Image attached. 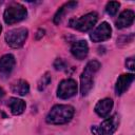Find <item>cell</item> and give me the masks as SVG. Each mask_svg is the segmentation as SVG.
Masks as SVG:
<instances>
[{
    "label": "cell",
    "mask_w": 135,
    "mask_h": 135,
    "mask_svg": "<svg viewBox=\"0 0 135 135\" xmlns=\"http://www.w3.org/2000/svg\"><path fill=\"white\" fill-rule=\"evenodd\" d=\"M54 66L56 70H62L64 68V62L61 59H56V61L54 62Z\"/></svg>",
    "instance_id": "20"
},
{
    "label": "cell",
    "mask_w": 135,
    "mask_h": 135,
    "mask_svg": "<svg viewBox=\"0 0 135 135\" xmlns=\"http://www.w3.org/2000/svg\"><path fill=\"white\" fill-rule=\"evenodd\" d=\"M50 82H51V74L50 73H45V74H43L42 76H41V78L39 79V81H38V90L39 91H43L49 84H50Z\"/></svg>",
    "instance_id": "18"
},
{
    "label": "cell",
    "mask_w": 135,
    "mask_h": 135,
    "mask_svg": "<svg viewBox=\"0 0 135 135\" xmlns=\"http://www.w3.org/2000/svg\"><path fill=\"white\" fill-rule=\"evenodd\" d=\"M97 20H98V14L96 12H91L81 16L80 18L72 19L70 21V26L80 32H88L94 27Z\"/></svg>",
    "instance_id": "4"
},
{
    "label": "cell",
    "mask_w": 135,
    "mask_h": 135,
    "mask_svg": "<svg viewBox=\"0 0 135 135\" xmlns=\"http://www.w3.org/2000/svg\"><path fill=\"white\" fill-rule=\"evenodd\" d=\"M75 110L70 104H56L54 105L45 117V121L50 124H64L71 121Z\"/></svg>",
    "instance_id": "1"
},
{
    "label": "cell",
    "mask_w": 135,
    "mask_h": 135,
    "mask_svg": "<svg viewBox=\"0 0 135 135\" xmlns=\"http://www.w3.org/2000/svg\"><path fill=\"white\" fill-rule=\"evenodd\" d=\"M71 53L72 55L78 59V60H83L88 54H89V45L86 43L85 40H78V41H75L73 44H72V47H71Z\"/></svg>",
    "instance_id": "9"
},
{
    "label": "cell",
    "mask_w": 135,
    "mask_h": 135,
    "mask_svg": "<svg viewBox=\"0 0 135 135\" xmlns=\"http://www.w3.org/2000/svg\"><path fill=\"white\" fill-rule=\"evenodd\" d=\"M8 108L11 109V112L12 114L14 115H20L24 112L25 110V102L20 99V98H17V97H12L8 99V103H7Z\"/></svg>",
    "instance_id": "15"
},
{
    "label": "cell",
    "mask_w": 135,
    "mask_h": 135,
    "mask_svg": "<svg viewBox=\"0 0 135 135\" xmlns=\"http://www.w3.org/2000/svg\"><path fill=\"white\" fill-rule=\"evenodd\" d=\"M77 2L76 1H70V2H68V3H65V4H63L57 12H56V14H55V16H54V23L55 24H59L61 21H62V19L64 18V16L69 13V12H71L72 9H74L76 6H77Z\"/></svg>",
    "instance_id": "14"
},
{
    "label": "cell",
    "mask_w": 135,
    "mask_h": 135,
    "mask_svg": "<svg viewBox=\"0 0 135 135\" xmlns=\"http://www.w3.org/2000/svg\"><path fill=\"white\" fill-rule=\"evenodd\" d=\"M78 86L74 79H63L60 81L57 89V96L61 99H69L77 94Z\"/></svg>",
    "instance_id": "7"
},
{
    "label": "cell",
    "mask_w": 135,
    "mask_h": 135,
    "mask_svg": "<svg viewBox=\"0 0 135 135\" xmlns=\"http://www.w3.org/2000/svg\"><path fill=\"white\" fill-rule=\"evenodd\" d=\"M126 66H127L129 70L134 71V59H133V57L127 58V60H126Z\"/></svg>",
    "instance_id": "19"
},
{
    "label": "cell",
    "mask_w": 135,
    "mask_h": 135,
    "mask_svg": "<svg viewBox=\"0 0 135 135\" xmlns=\"http://www.w3.org/2000/svg\"><path fill=\"white\" fill-rule=\"evenodd\" d=\"M26 16H27L26 8L22 4L16 2L9 4L3 13V19L6 24H14L20 22L23 19H25Z\"/></svg>",
    "instance_id": "3"
},
{
    "label": "cell",
    "mask_w": 135,
    "mask_h": 135,
    "mask_svg": "<svg viewBox=\"0 0 135 135\" xmlns=\"http://www.w3.org/2000/svg\"><path fill=\"white\" fill-rule=\"evenodd\" d=\"M113 104L114 103H113V100L111 98H103L96 103L94 111L101 118H107L113 109Z\"/></svg>",
    "instance_id": "11"
},
{
    "label": "cell",
    "mask_w": 135,
    "mask_h": 135,
    "mask_svg": "<svg viewBox=\"0 0 135 135\" xmlns=\"http://www.w3.org/2000/svg\"><path fill=\"white\" fill-rule=\"evenodd\" d=\"M119 6H120V3L119 2H117V1H110L105 5V12L110 16H114V15L117 14Z\"/></svg>",
    "instance_id": "17"
},
{
    "label": "cell",
    "mask_w": 135,
    "mask_h": 135,
    "mask_svg": "<svg viewBox=\"0 0 135 135\" xmlns=\"http://www.w3.org/2000/svg\"><path fill=\"white\" fill-rule=\"evenodd\" d=\"M11 90L13 93H15L19 96H24L30 92V84L27 81H25L23 79H19L12 83Z\"/></svg>",
    "instance_id": "16"
},
{
    "label": "cell",
    "mask_w": 135,
    "mask_h": 135,
    "mask_svg": "<svg viewBox=\"0 0 135 135\" xmlns=\"http://www.w3.org/2000/svg\"><path fill=\"white\" fill-rule=\"evenodd\" d=\"M134 17L135 14L132 9H126L123 12H121V14L118 16L115 24L117 28H124V27H129L130 25L133 24L134 21Z\"/></svg>",
    "instance_id": "13"
},
{
    "label": "cell",
    "mask_w": 135,
    "mask_h": 135,
    "mask_svg": "<svg viewBox=\"0 0 135 135\" xmlns=\"http://www.w3.org/2000/svg\"><path fill=\"white\" fill-rule=\"evenodd\" d=\"M119 126V116L114 114L109 118H105L98 127L94 126L92 128V133L94 135H113Z\"/></svg>",
    "instance_id": "5"
},
{
    "label": "cell",
    "mask_w": 135,
    "mask_h": 135,
    "mask_svg": "<svg viewBox=\"0 0 135 135\" xmlns=\"http://www.w3.org/2000/svg\"><path fill=\"white\" fill-rule=\"evenodd\" d=\"M27 36H28L27 28L17 27V28L9 30L5 34V41L11 47L18 49V47H21L24 44L25 40L27 39Z\"/></svg>",
    "instance_id": "6"
},
{
    "label": "cell",
    "mask_w": 135,
    "mask_h": 135,
    "mask_svg": "<svg viewBox=\"0 0 135 135\" xmlns=\"http://www.w3.org/2000/svg\"><path fill=\"white\" fill-rule=\"evenodd\" d=\"M134 81V75L133 74H123L118 77L116 84H115V93L116 95L120 96L122 95L132 84Z\"/></svg>",
    "instance_id": "10"
},
{
    "label": "cell",
    "mask_w": 135,
    "mask_h": 135,
    "mask_svg": "<svg viewBox=\"0 0 135 135\" xmlns=\"http://www.w3.org/2000/svg\"><path fill=\"white\" fill-rule=\"evenodd\" d=\"M16 60L14 55L5 54L0 58V74L3 76H8L14 70Z\"/></svg>",
    "instance_id": "12"
},
{
    "label": "cell",
    "mask_w": 135,
    "mask_h": 135,
    "mask_svg": "<svg viewBox=\"0 0 135 135\" xmlns=\"http://www.w3.org/2000/svg\"><path fill=\"white\" fill-rule=\"evenodd\" d=\"M111 34H112L111 25L108 22L103 21L90 34V38L93 42H102L108 40L111 37Z\"/></svg>",
    "instance_id": "8"
},
{
    "label": "cell",
    "mask_w": 135,
    "mask_h": 135,
    "mask_svg": "<svg viewBox=\"0 0 135 135\" xmlns=\"http://www.w3.org/2000/svg\"><path fill=\"white\" fill-rule=\"evenodd\" d=\"M100 69V63L97 60H91L86 63L80 75V93L82 96L89 94L94 84V76Z\"/></svg>",
    "instance_id": "2"
},
{
    "label": "cell",
    "mask_w": 135,
    "mask_h": 135,
    "mask_svg": "<svg viewBox=\"0 0 135 135\" xmlns=\"http://www.w3.org/2000/svg\"><path fill=\"white\" fill-rule=\"evenodd\" d=\"M4 94H5V92H4V90H3L2 88H0V99H2V98H3V96H4Z\"/></svg>",
    "instance_id": "21"
},
{
    "label": "cell",
    "mask_w": 135,
    "mask_h": 135,
    "mask_svg": "<svg viewBox=\"0 0 135 135\" xmlns=\"http://www.w3.org/2000/svg\"><path fill=\"white\" fill-rule=\"evenodd\" d=\"M1 31H2V26H1V24H0V34H1Z\"/></svg>",
    "instance_id": "22"
}]
</instances>
